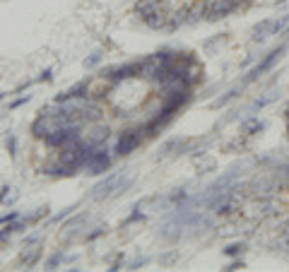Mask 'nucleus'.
Here are the masks:
<instances>
[{
    "mask_svg": "<svg viewBox=\"0 0 289 272\" xmlns=\"http://www.w3.org/2000/svg\"><path fill=\"white\" fill-rule=\"evenodd\" d=\"M277 188L280 186H277V181L272 179V176H255L251 183H246V190H251L248 195L258 197V200H268V197H272Z\"/></svg>",
    "mask_w": 289,
    "mask_h": 272,
    "instance_id": "4",
    "label": "nucleus"
},
{
    "mask_svg": "<svg viewBox=\"0 0 289 272\" xmlns=\"http://www.w3.org/2000/svg\"><path fill=\"white\" fill-rule=\"evenodd\" d=\"M87 94H89L87 82H80V85L70 87V89H65V92H60L58 96H56V104H65V102H73V99H85Z\"/></svg>",
    "mask_w": 289,
    "mask_h": 272,
    "instance_id": "9",
    "label": "nucleus"
},
{
    "mask_svg": "<svg viewBox=\"0 0 289 272\" xmlns=\"http://www.w3.org/2000/svg\"><path fill=\"white\" fill-rule=\"evenodd\" d=\"M5 145H8L10 154L15 157V150H17V140H15V135H10V137H8V142H5Z\"/></svg>",
    "mask_w": 289,
    "mask_h": 272,
    "instance_id": "31",
    "label": "nucleus"
},
{
    "mask_svg": "<svg viewBox=\"0 0 289 272\" xmlns=\"http://www.w3.org/2000/svg\"><path fill=\"white\" fill-rule=\"evenodd\" d=\"M227 41V34H217L214 36V39H210V41H205V51H214V46H217V43H224Z\"/></svg>",
    "mask_w": 289,
    "mask_h": 272,
    "instance_id": "22",
    "label": "nucleus"
},
{
    "mask_svg": "<svg viewBox=\"0 0 289 272\" xmlns=\"http://www.w3.org/2000/svg\"><path fill=\"white\" fill-rule=\"evenodd\" d=\"M207 8H210V0H196L193 5H188V24H196L207 17Z\"/></svg>",
    "mask_w": 289,
    "mask_h": 272,
    "instance_id": "10",
    "label": "nucleus"
},
{
    "mask_svg": "<svg viewBox=\"0 0 289 272\" xmlns=\"http://www.w3.org/2000/svg\"><path fill=\"white\" fill-rule=\"evenodd\" d=\"M217 169V162L214 159H205V162L198 164V174H210V171Z\"/></svg>",
    "mask_w": 289,
    "mask_h": 272,
    "instance_id": "21",
    "label": "nucleus"
},
{
    "mask_svg": "<svg viewBox=\"0 0 289 272\" xmlns=\"http://www.w3.org/2000/svg\"><path fill=\"white\" fill-rule=\"evenodd\" d=\"M63 260H65V255H63V253H53L51 258L46 260V270H56V267H58Z\"/></svg>",
    "mask_w": 289,
    "mask_h": 272,
    "instance_id": "20",
    "label": "nucleus"
},
{
    "mask_svg": "<svg viewBox=\"0 0 289 272\" xmlns=\"http://www.w3.org/2000/svg\"><path fill=\"white\" fill-rule=\"evenodd\" d=\"M73 210H77V205H70V207H65V210H63V212H60V214H56V217H53L51 221H60V219H63V217H68V214L73 212Z\"/></svg>",
    "mask_w": 289,
    "mask_h": 272,
    "instance_id": "28",
    "label": "nucleus"
},
{
    "mask_svg": "<svg viewBox=\"0 0 289 272\" xmlns=\"http://www.w3.org/2000/svg\"><path fill=\"white\" fill-rule=\"evenodd\" d=\"M241 92H244V85L231 87L229 92H224L222 96H217V99H214L212 106H214V109H222V106H227V104H231L234 99H238V96H241Z\"/></svg>",
    "mask_w": 289,
    "mask_h": 272,
    "instance_id": "15",
    "label": "nucleus"
},
{
    "mask_svg": "<svg viewBox=\"0 0 289 272\" xmlns=\"http://www.w3.org/2000/svg\"><path fill=\"white\" fill-rule=\"evenodd\" d=\"M275 36V19H260L258 24L251 29V41L253 43H263L265 39Z\"/></svg>",
    "mask_w": 289,
    "mask_h": 272,
    "instance_id": "8",
    "label": "nucleus"
},
{
    "mask_svg": "<svg viewBox=\"0 0 289 272\" xmlns=\"http://www.w3.org/2000/svg\"><path fill=\"white\" fill-rule=\"evenodd\" d=\"M289 34V15L275 19V36H287Z\"/></svg>",
    "mask_w": 289,
    "mask_h": 272,
    "instance_id": "18",
    "label": "nucleus"
},
{
    "mask_svg": "<svg viewBox=\"0 0 289 272\" xmlns=\"http://www.w3.org/2000/svg\"><path fill=\"white\" fill-rule=\"evenodd\" d=\"M99 60H102V53L97 51V53H92V56H89V58L85 60V65H87V68H94V65H97Z\"/></svg>",
    "mask_w": 289,
    "mask_h": 272,
    "instance_id": "26",
    "label": "nucleus"
},
{
    "mask_svg": "<svg viewBox=\"0 0 289 272\" xmlns=\"http://www.w3.org/2000/svg\"><path fill=\"white\" fill-rule=\"evenodd\" d=\"M51 80H53V72H51V70H43L41 75L36 77V82H51Z\"/></svg>",
    "mask_w": 289,
    "mask_h": 272,
    "instance_id": "30",
    "label": "nucleus"
},
{
    "mask_svg": "<svg viewBox=\"0 0 289 272\" xmlns=\"http://www.w3.org/2000/svg\"><path fill=\"white\" fill-rule=\"evenodd\" d=\"M87 174H94V176H99V174H106V169H111V154L104 150V147H94L92 154H89V159L85 164Z\"/></svg>",
    "mask_w": 289,
    "mask_h": 272,
    "instance_id": "7",
    "label": "nucleus"
},
{
    "mask_svg": "<svg viewBox=\"0 0 289 272\" xmlns=\"http://www.w3.org/2000/svg\"><path fill=\"white\" fill-rule=\"evenodd\" d=\"M142 265H147V258H142V255H140V258H135L133 263L128 265V270H137V267H142Z\"/></svg>",
    "mask_w": 289,
    "mask_h": 272,
    "instance_id": "27",
    "label": "nucleus"
},
{
    "mask_svg": "<svg viewBox=\"0 0 289 272\" xmlns=\"http://www.w3.org/2000/svg\"><path fill=\"white\" fill-rule=\"evenodd\" d=\"M15 219H19V214L17 212H8V214L0 217V224H10V221H15Z\"/></svg>",
    "mask_w": 289,
    "mask_h": 272,
    "instance_id": "29",
    "label": "nucleus"
},
{
    "mask_svg": "<svg viewBox=\"0 0 289 272\" xmlns=\"http://www.w3.org/2000/svg\"><path fill=\"white\" fill-rule=\"evenodd\" d=\"M287 53V43H282V46H277V48H272V51H268L263 56V58L255 63L253 68L248 70L246 75H244V80H241V85H251V82H255V80H260V77L268 72V70H272L277 63H280V58Z\"/></svg>",
    "mask_w": 289,
    "mask_h": 272,
    "instance_id": "1",
    "label": "nucleus"
},
{
    "mask_svg": "<svg viewBox=\"0 0 289 272\" xmlns=\"http://www.w3.org/2000/svg\"><path fill=\"white\" fill-rule=\"evenodd\" d=\"M49 133H51V118H49L46 113H41V116L32 123V135H34V137H43V140H46Z\"/></svg>",
    "mask_w": 289,
    "mask_h": 272,
    "instance_id": "14",
    "label": "nucleus"
},
{
    "mask_svg": "<svg viewBox=\"0 0 289 272\" xmlns=\"http://www.w3.org/2000/svg\"><path fill=\"white\" fill-rule=\"evenodd\" d=\"M176 63L186 65V68H196V65H198V58H196V56H193L190 51H179V56H176Z\"/></svg>",
    "mask_w": 289,
    "mask_h": 272,
    "instance_id": "19",
    "label": "nucleus"
},
{
    "mask_svg": "<svg viewBox=\"0 0 289 272\" xmlns=\"http://www.w3.org/2000/svg\"><path fill=\"white\" fill-rule=\"evenodd\" d=\"M10 190H12V188H3V193H0V203L10 205V203L17 200V193H10Z\"/></svg>",
    "mask_w": 289,
    "mask_h": 272,
    "instance_id": "23",
    "label": "nucleus"
},
{
    "mask_svg": "<svg viewBox=\"0 0 289 272\" xmlns=\"http://www.w3.org/2000/svg\"><path fill=\"white\" fill-rule=\"evenodd\" d=\"M111 135V128L109 126H94L92 133H87V145L92 147H102Z\"/></svg>",
    "mask_w": 289,
    "mask_h": 272,
    "instance_id": "11",
    "label": "nucleus"
},
{
    "mask_svg": "<svg viewBox=\"0 0 289 272\" xmlns=\"http://www.w3.org/2000/svg\"><path fill=\"white\" fill-rule=\"evenodd\" d=\"M272 179L280 188H289V162H277L272 166Z\"/></svg>",
    "mask_w": 289,
    "mask_h": 272,
    "instance_id": "13",
    "label": "nucleus"
},
{
    "mask_svg": "<svg viewBox=\"0 0 289 272\" xmlns=\"http://www.w3.org/2000/svg\"><path fill=\"white\" fill-rule=\"evenodd\" d=\"M39 258H41V248L34 243L32 248H25V251H22V255H19V263H22V265H34Z\"/></svg>",
    "mask_w": 289,
    "mask_h": 272,
    "instance_id": "16",
    "label": "nucleus"
},
{
    "mask_svg": "<svg viewBox=\"0 0 289 272\" xmlns=\"http://www.w3.org/2000/svg\"><path fill=\"white\" fill-rule=\"evenodd\" d=\"M179 260V251H171V253L162 255V265H174Z\"/></svg>",
    "mask_w": 289,
    "mask_h": 272,
    "instance_id": "25",
    "label": "nucleus"
},
{
    "mask_svg": "<svg viewBox=\"0 0 289 272\" xmlns=\"http://www.w3.org/2000/svg\"><path fill=\"white\" fill-rule=\"evenodd\" d=\"M144 135V128H130V130H123L121 137L116 140V154L118 157H128V154H133L140 147Z\"/></svg>",
    "mask_w": 289,
    "mask_h": 272,
    "instance_id": "3",
    "label": "nucleus"
},
{
    "mask_svg": "<svg viewBox=\"0 0 289 272\" xmlns=\"http://www.w3.org/2000/svg\"><path fill=\"white\" fill-rule=\"evenodd\" d=\"M144 75V65L142 60H135V63H126V65H116V68L102 70L104 80H111L113 85L121 82V80H133V77H142Z\"/></svg>",
    "mask_w": 289,
    "mask_h": 272,
    "instance_id": "2",
    "label": "nucleus"
},
{
    "mask_svg": "<svg viewBox=\"0 0 289 272\" xmlns=\"http://www.w3.org/2000/svg\"><path fill=\"white\" fill-rule=\"evenodd\" d=\"M3 96H5V94H0V99H3Z\"/></svg>",
    "mask_w": 289,
    "mask_h": 272,
    "instance_id": "36",
    "label": "nucleus"
},
{
    "mask_svg": "<svg viewBox=\"0 0 289 272\" xmlns=\"http://www.w3.org/2000/svg\"><path fill=\"white\" fill-rule=\"evenodd\" d=\"M241 10L238 0H210V8H207V22H220V19L229 17L231 12Z\"/></svg>",
    "mask_w": 289,
    "mask_h": 272,
    "instance_id": "5",
    "label": "nucleus"
},
{
    "mask_svg": "<svg viewBox=\"0 0 289 272\" xmlns=\"http://www.w3.org/2000/svg\"><path fill=\"white\" fill-rule=\"evenodd\" d=\"M29 99H32V96L27 94V96H22V99H17V102H12V104H10V109H17V106H22V104H27V102H29Z\"/></svg>",
    "mask_w": 289,
    "mask_h": 272,
    "instance_id": "33",
    "label": "nucleus"
},
{
    "mask_svg": "<svg viewBox=\"0 0 289 272\" xmlns=\"http://www.w3.org/2000/svg\"><path fill=\"white\" fill-rule=\"evenodd\" d=\"M121 176H123V171H113V174H109L106 179L99 181V183L92 188L89 197H92V200H106V197H113V193H116V186H118Z\"/></svg>",
    "mask_w": 289,
    "mask_h": 272,
    "instance_id": "6",
    "label": "nucleus"
},
{
    "mask_svg": "<svg viewBox=\"0 0 289 272\" xmlns=\"http://www.w3.org/2000/svg\"><path fill=\"white\" fill-rule=\"evenodd\" d=\"M280 234H287V236H289V219H284V221H282V227H280Z\"/></svg>",
    "mask_w": 289,
    "mask_h": 272,
    "instance_id": "34",
    "label": "nucleus"
},
{
    "mask_svg": "<svg viewBox=\"0 0 289 272\" xmlns=\"http://www.w3.org/2000/svg\"><path fill=\"white\" fill-rule=\"evenodd\" d=\"M265 130V120L260 118H255V116H248V118L241 120V133L248 137H253V135H260Z\"/></svg>",
    "mask_w": 289,
    "mask_h": 272,
    "instance_id": "12",
    "label": "nucleus"
},
{
    "mask_svg": "<svg viewBox=\"0 0 289 272\" xmlns=\"http://www.w3.org/2000/svg\"><path fill=\"white\" fill-rule=\"evenodd\" d=\"M102 234H104V227H97V229H94L92 234H87L85 241H94V238H97V236H102Z\"/></svg>",
    "mask_w": 289,
    "mask_h": 272,
    "instance_id": "32",
    "label": "nucleus"
},
{
    "mask_svg": "<svg viewBox=\"0 0 289 272\" xmlns=\"http://www.w3.org/2000/svg\"><path fill=\"white\" fill-rule=\"evenodd\" d=\"M248 251V243L246 241H236V243H231V246L222 248V253L227 255V258H241V255Z\"/></svg>",
    "mask_w": 289,
    "mask_h": 272,
    "instance_id": "17",
    "label": "nucleus"
},
{
    "mask_svg": "<svg viewBox=\"0 0 289 272\" xmlns=\"http://www.w3.org/2000/svg\"><path fill=\"white\" fill-rule=\"evenodd\" d=\"M287 135H289V120H287Z\"/></svg>",
    "mask_w": 289,
    "mask_h": 272,
    "instance_id": "35",
    "label": "nucleus"
},
{
    "mask_svg": "<svg viewBox=\"0 0 289 272\" xmlns=\"http://www.w3.org/2000/svg\"><path fill=\"white\" fill-rule=\"evenodd\" d=\"M244 267H246V263H244L241 258H234V260H231V263L224 267V270H227V272H234V270H244Z\"/></svg>",
    "mask_w": 289,
    "mask_h": 272,
    "instance_id": "24",
    "label": "nucleus"
}]
</instances>
